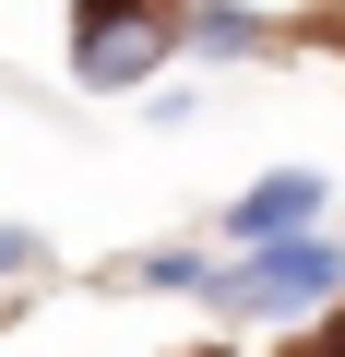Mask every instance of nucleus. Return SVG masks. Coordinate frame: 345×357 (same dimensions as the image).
Listing matches in <instances>:
<instances>
[{
    "mask_svg": "<svg viewBox=\"0 0 345 357\" xmlns=\"http://www.w3.org/2000/svg\"><path fill=\"white\" fill-rule=\"evenodd\" d=\"M321 298H345V238H286V250H227L215 274H203V310H215V333L227 321H298V310H321Z\"/></svg>",
    "mask_w": 345,
    "mask_h": 357,
    "instance_id": "nucleus-1",
    "label": "nucleus"
},
{
    "mask_svg": "<svg viewBox=\"0 0 345 357\" xmlns=\"http://www.w3.org/2000/svg\"><path fill=\"white\" fill-rule=\"evenodd\" d=\"M191 0H72V84L84 96H131L179 60Z\"/></svg>",
    "mask_w": 345,
    "mask_h": 357,
    "instance_id": "nucleus-2",
    "label": "nucleus"
},
{
    "mask_svg": "<svg viewBox=\"0 0 345 357\" xmlns=\"http://www.w3.org/2000/svg\"><path fill=\"white\" fill-rule=\"evenodd\" d=\"M321 203H333V178H321V167H274V178H250V191L215 215V238H227V250H286V238L321 227Z\"/></svg>",
    "mask_w": 345,
    "mask_h": 357,
    "instance_id": "nucleus-3",
    "label": "nucleus"
},
{
    "mask_svg": "<svg viewBox=\"0 0 345 357\" xmlns=\"http://www.w3.org/2000/svg\"><path fill=\"white\" fill-rule=\"evenodd\" d=\"M179 48H203V60H262V48H274V24L250 13V0H191Z\"/></svg>",
    "mask_w": 345,
    "mask_h": 357,
    "instance_id": "nucleus-4",
    "label": "nucleus"
},
{
    "mask_svg": "<svg viewBox=\"0 0 345 357\" xmlns=\"http://www.w3.org/2000/svg\"><path fill=\"white\" fill-rule=\"evenodd\" d=\"M215 262L203 250H143V262H119V286H203Z\"/></svg>",
    "mask_w": 345,
    "mask_h": 357,
    "instance_id": "nucleus-5",
    "label": "nucleus"
},
{
    "mask_svg": "<svg viewBox=\"0 0 345 357\" xmlns=\"http://www.w3.org/2000/svg\"><path fill=\"white\" fill-rule=\"evenodd\" d=\"M24 274H48V238H36V227H13V215H0V286H24Z\"/></svg>",
    "mask_w": 345,
    "mask_h": 357,
    "instance_id": "nucleus-6",
    "label": "nucleus"
},
{
    "mask_svg": "<svg viewBox=\"0 0 345 357\" xmlns=\"http://www.w3.org/2000/svg\"><path fill=\"white\" fill-rule=\"evenodd\" d=\"M286 357H345V298H321V321L286 333Z\"/></svg>",
    "mask_w": 345,
    "mask_h": 357,
    "instance_id": "nucleus-7",
    "label": "nucleus"
},
{
    "mask_svg": "<svg viewBox=\"0 0 345 357\" xmlns=\"http://www.w3.org/2000/svg\"><path fill=\"white\" fill-rule=\"evenodd\" d=\"M203 357H227V333H215V345H203Z\"/></svg>",
    "mask_w": 345,
    "mask_h": 357,
    "instance_id": "nucleus-8",
    "label": "nucleus"
}]
</instances>
